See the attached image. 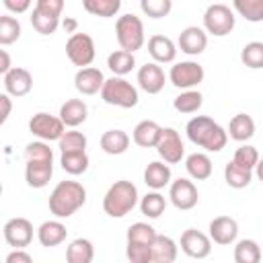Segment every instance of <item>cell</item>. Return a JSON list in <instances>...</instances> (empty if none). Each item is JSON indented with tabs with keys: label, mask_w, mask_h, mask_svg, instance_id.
I'll return each mask as SVG.
<instances>
[{
	"label": "cell",
	"mask_w": 263,
	"mask_h": 263,
	"mask_svg": "<svg viewBox=\"0 0 263 263\" xmlns=\"http://www.w3.org/2000/svg\"><path fill=\"white\" fill-rule=\"evenodd\" d=\"M4 6L10 12H27L31 8V0H4Z\"/></svg>",
	"instance_id": "48"
},
{
	"label": "cell",
	"mask_w": 263,
	"mask_h": 263,
	"mask_svg": "<svg viewBox=\"0 0 263 263\" xmlns=\"http://www.w3.org/2000/svg\"><path fill=\"white\" fill-rule=\"evenodd\" d=\"M140 210H142V214L146 218H152V220L160 218L164 214V210H166V199L158 191H150L140 199Z\"/></svg>",
	"instance_id": "34"
},
{
	"label": "cell",
	"mask_w": 263,
	"mask_h": 263,
	"mask_svg": "<svg viewBox=\"0 0 263 263\" xmlns=\"http://www.w3.org/2000/svg\"><path fill=\"white\" fill-rule=\"evenodd\" d=\"M255 175H257V179L263 183V158H259V162H257V166H255Z\"/></svg>",
	"instance_id": "51"
},
{
	"label": "cell",
	"mask_w": 263,
	"mask_h": 263,
	"mask_svg": "<svg viewBox=\"0 0 263 263\" xmlns=\"http://www.w3.org/2000/svg\"><path fill=\"white\" fill-rule=\"evenodd\" d=\"M66 55L74 66L88 68L97 55L95 51V41L88 33H74L66 41Z\"/></svg>",
	"instance_id": "9"
},
{
	"label": "cell",
	"mask_w": 263,
	"mask_h": 263,
	"mask_svg": "<svg viewBox=\"0 0 263 263\" xmlns=\"http://www.w3.org/2000/svg\"><path fill=\"white\" fill-rule=\"evenodd\" d=\"M140 8L144 14H148L150 18H162L171 12L173 2L171 0H142Z\"/></svg>",
	"instance_id": "46"
},
{
	"label": "cell",
	"mask_w": 263,
	"mask_h": 263,
	"mask_svg": "<svg viewBox=\"0 0 263 263\" xmlns=\"http://www.w3.org/2000/svg\"><path fill=\"white\" fill-rule=\"evenodd\" d=\"M185 132H187L189 142H193L195 146L208 152H220L228 142V132L205 115H197L189 119L185 125Z\"/></svg>",
	"instance_id": "1"
},
{
	"label": "cell",
	"mask_w": 263,
	"mask_h": 263,
	"mask_svg": "<svg viewBox=\"0 0 263 263\" xmlns=\"http://www.w3.org/2000/svg\"><path fill=\"white\" fill-rule=\"evenodd\" d=\"M261 253L263 251L259 242L242 238L234 247V263H261Z\"/></svg>",
	"instance_id": "33"
},
{
	"label": "cell",
	"mask_w": 263,
	"mask_h": 263,
	"mask_svg": "<svg viewBox=\"0 0 263 263\" xmlns=\"http://www.w3.org/2000/svg\"><path fill=\"white\" fill-rule=\"evenodd\" d=\"M232 160H234L238 166H245V168H249V171H255V166H257V162H259V152H257L255 146L245 144V146L236 148Z\"/></svg>",
	"instance_id": "44"
},
{
	"label": "cell",
	"mask_w": 263,
	"mask_h": 263,
	"mask_svg": "<svg viewBox=\"0 0 263 263\" xmlns=\"http://www.w3.org/2000/svg\"><path fill=\"white\" fill-rule=\"evenodd\" d=\"M205 72H203V66L193 62V60H187V62H177L171 72H168V80L173 86L177 88H185V90H191L193 86H197L201 80H203Z\"/></svg>",
	"instance_id": "10"
},
{
	"label": "cell",
	"mask_w": 263,
	"mask_h": 263,
	"mask_svg": "<svg viewBox=\"0 0 263 263\" xmlns=\"http://www.w3.org/2000/svg\"><path fill=\"white\" fill-rule=\"evenodd\" d=\"M86 201V189L78 181H60L49 193V212L55 218H70Z\"/></svg>",
	"instance_id": "2"
},
{
	"label": "cell",
	"mask_w": 263,
	"mask_h": 263,
	"mask_svg": "<svg viewBox=\"0 0 263 263\" xmlns=\"http://www.w3.org/2000/svg\"><path fill=\"white\" fill-rule=\"evenodd\" d=\"M31 88H33V76H31V72L27 68L14 66L4 76V90L10 97H16V99L18 97H25V95L31 92Z\"/></svg>",
	"instance_id": "18"
},
{
	"label": "cell",
	"mask_w": 263,
	"mask_h": 263,
	"mask_svg": "<svg viewBox=\"0 0 263 263\" xmlns=\"http://www.w3.org/2000/svg\"><path fill=\"white\" fill-rule=\"evenodd\" d=\"M125 257H127L129 263H152V245L127 242Z\"/></svg>",
	"instance_id": "45"
},
{
	"label": "cell",
	"mask_w": 263,
	"mask_h": 263,
	"mask_svg": "<svg viewBox=\"0 0 263 263\" xmlns=\"http://www.w3.org/2000/svg\"><path fill=\"white\" fill-rule=\"evenodd\" d=\"M171 177H173V175H171V166L164 164V162H160V160H152V162H148V166L144 168V183H146L150 189H154V191L166 187V185L171 183Z\"/></svg>",
	"instance_id": "25"
},
{
	"label": "cell",
	"mask_w": 263,
	"mask_h": 263,
	"mask_svg": "<svg viewBox=\"0 0 263 263\" xmlns=\"http://www.w3.org/2000/svg\"><path fill=\"white\" fill-rule=\"evenodd\" d=\"M185 168H187V173H189L191 179H195V181H205V179H210V175H212V160H210V156L203 154V152H193V154L187 156Z\"/></svg>",
	"instance_id": "29"
},
{
	"label": "cell",
	"mask_w": 263,
	"mask_h": 263,
	"mask_svg": "<svg viewBox=\"0 0 263 263\" xmlns=\"http://www.w3.org/2000/svg\"><path fill=\"white\" fill-rule=\"evenodd\" d=\"M156 230L146 222H136L127 228V242H140V245H152L156 238Z\"/></svg>",
	"instance_id": "41"
},
{
	"label": "cell",
	"mask_w": 263,
	"mask_h": 263,
	"mask_svg": "<svg viewBox=\"0 0 263 263\" xmlns=\"http://www.w3.org/2000/svg\"><path fill=\"white\" fill-rule=\"evenodd\" d=\"M164 82H166V76H164V70L156 64V62H150V64H144L140 70H138V84L144 92L148 95H158L162 88H164Z\"/></svg>",
	"instance_id": "15"
},
{
	"label": "cell",
	"mask_w": 263,
	"mask_h": 263,
	"mask_svg": "<svg viewBox=\"0 0 263 263\" xmlns=\"http://www.w3.org/2000/svg\"><path fill=\"white\" fill-rule=\"evenodd\" d=\"M105 76L99 68H80L74 76V86L80 95H97L103 90V84H105Z\"/></svg>",
	"instance_id": "19"
},
{
	"label": "cell",
	"mask_w": 263,
	"mask_h": 263,
	"mask_svg": "<svg viewBox=\"0 0 263 263\" xmlns=\"http://www.w3.org/2000/svg\"><path fill=\"white\" fill-rule=\"evenodd\" d=\"M101 148H103V152H107L111 156L123 154L129 148V136L123 129H107L101 136Z\"/></svg>",
	"instance_id": "28"
},
{
	"label": "cell",
	"mask_w": 263,
	"mask_h": 263,
	"mask_svg": "<svg viewBox=\"0 0 263 263\" xmlns=\"http://www.w3.org/2000/svg\"><path fill=\"white\" fill-rule=\"evenodd\" d=\"M68 230L60 220H47L37 228V240L43 247H58L66 240Z\"/></svg>",
	"instance_id": "24"
},
{
	"label": "cell",
	"mask_w": 263,
	"mask_h": 263,
	"mask_svg": "<svg viewBox=\"0 0 263 263\" xmlns=\"http://www.w3.org/2000/svg\"><path fill=\"white\" fill-rule=\"evenodd\" d=\"M136 203H138V187L125 179L115 181L103 197V210L111 218H123L136 208Z\"/></svg>",
	"instance_id": "3"
},
{
	"label": "cell",
	"mask_w": 263,
	"mask_h": 263,
	"mask_svg": "<svg viewBox=\"0 0 263 263\" xmlns=\"http://www.w3.org/2000/svg\"><path fill=\"white\" fill-rule=\"evenodd\" d=\"M156 152L158 156L166 162V164H177L181 162V158L185 156V146L181 142V136L177 129L173 127H162L160 140L156 144Z\"/></svg>",
	"instance_id": "11"
},
{
	"label": "cell",
	"mask_w": 263,
	"mask_h": 263,
	"mask_svg": "<svg viewBox=\"0 0 263 263\" xmlns=\"http://www.w3.org/2000/svg\"><path fill=\"white\" fill-rule=\"evenodd\" d=\"M232 6L249 23H261L263 21V0H234Z\"/></svg>",
	"instance_id": "38"
},
{
	"label": "cell",
	"mask_w": 263,
	"mask_h": 263,
	"mask_svg": "<svg viewBox=\"0 0 263 263\" xmlns=\"http://www.w3.org/2000/svg\"><path fill=\"white\" fill-rule=\"evenodd\" d=\"M224 181L228 183V187L232 189H245L251 181H253V171L245 168V166H238L234 160H230L226 166H224Z\"/></svg>",
	"instance_id": "31"
},
{
	"label": "cell",
	"mask_w": 263,
	"mask_h": 263,
	"mask_svg": "<svg viewBox=\"0 0 263 263\" xmlns=\"http://www.w3.org/2000/svg\"><path fill=\"white\" fill-rule=\"evenodd\" d=\"M25 160H37V162H53V152L45 142H31L25 148Z\"/></svg>",
	"instance_id": "43"
},
{
	"label": "cell",
	"mask_w": 263,
	"mask_h": 263,
	"mask_svg": "<svg viewBox=\"0 0 263 263\" xmlns=\"http://www.w3.org/2000/svg\"><path fill=\"white\" fill-rule=\"evenodd\" d=\"M240 62L247 68H253V70L263 68V41H251V43H247L242 47V51H240Z\"/></svg>",
	"instance_id": "39"
},
{
	"label": "cell",
	"mask_w": 263,
	"mask_h": 263,
	"mask_svg": "<svg viewBox=\"0 0 263 263\" xmlns=\"http://www.w3.org/2000/svg\"><path fill=\"white\" fill-rule=\"evenodd\" d=\"M18 37H21V23L10 14H2L0 16V43L10 45Z\"/></svg>",
	"instance_id": "42"
},
{
	"label": "cell",
	"mask_w": 263,
	"mask_h": 263,
	"mask_svg": "<svg viewBox=\"0 0 263 263\" xmlns=\"http://www.w3.org/2000/svg\"><path fill=\"white\" fill-rule=\"evenodd\" d=\"M58 146H60L62 154H68V152H86V136L82 132H76V129L66 132L60 138Z\"/></svg>",
	"instance_id": "40"
},
{
	"label": "cell",
	"mask_w": 263,
	"mask_h": 263,
	"mask_svg": "<svg viewBox=\"0 0 263 263\" xmlns=\"http://www.w3.org/2000/svg\"><path fill=\"white\" fill-rule=\"evenodd\" d=\"M261 251H263V247H261Z\"/></svg>",
	"instance_id": "53"
},
{
	"label": "cell",
	"mask_w": 263,
	"mask_h": 263,
	"mask_svg": "<svg viewBox=\"0 0 263 263\" xmlns=\"http://www.w3.org/2000/svg\"><path fill=\"white\" fill-rule=\"evenodd\" d=\"M64 10V0H37L31 12V25L41 35H53L60 27V14Z\"/></svg>",
	"instance_id": "6"
},
{
	"label": "cell",
	"mask_w": 263,
	"mask_h": 263,
	"mask_svg": "<svg viewBox=\"0 0 263 263\" xmlns=\"http://www.w3.org/2000/svg\"><path fill=\"white\" fill-rule=\"evenodd\" d=\"M2 234H4V240L14 247V249H23V247H29V242L33 240V224L27 220V218H10L4 228H2Z\"/></svg>",
	"instance_id": "13"
},
{
	"label": "cell",
	"mask_w": 263,
	"mask_h": 263,
	"mask_svg": "<svg viewBox=\"0 0 263 263\" xmlns=\"http://www.w3.org/2000/svg\"><path fill=\"white\" fill-rule=\"evenodd\" d=\"M29 132L33 136H37L41 142H53V140L60 142V138L66 134V125H64V121L60 117L49 115L45 111H39V113H35L31 117Z\"/></svg>",
	"instance_id": "8"
},
{
	"label": "cell",
	"mask_w": 263,
	"mask_h": 263,
	"mask_svg": "<svg viewBox=\"0 0 263 263\" xmlns=\"http://www.w3.org/2000/svg\"><path fill=\"white\" fill-rule=\"evenodd\" d=\"M179 253L177 242L171 236L158 234L152 242V263H175Z\"/></svg>",
	"instance_id": "27"
},
{
	"label": "cell",
	"mask_w": 263,
	"mask_h": 263,
	"mask_svg": "<svg viewBox=\"0 0 263 263\" xmlns=\"http://www.w3.org/2000/svg\"><path fill=\"white\" fill-rule=\"evenodd\" d=\"M0 105H2V113H0V123H6L10 111H12V101H10V95H0Z\"/></svg>",
	"instance_id": "49"
},
{
	"label": "cell",
	"mask_w": 263,
	"mask_h": 263,
	"mask_svg": "<svg viewBox=\"0 0 263 263\" xmlns=\"http://www.w3.org/2000/svg\"><path fill=\"white\" fill-rule=\"evenodd\" d=\"M179 49L187 55H199L205 47H208V33L201 29V27H185L181 33H179Z\"/></svg>",
	"instance_id": "17"
},
{
	"label": "cell",
	"mask_w": 263,
	"mask_h": 263,
	"mask_svg": "<svg viewBox=\"0 0 263 263\" xmlns=\"http://www.w3.org/2000/svg\"><path fill=\"white\" fill-rule=\"evenodd\" d=\"M107 66H109V70L115 74V76H125V74H129L132 70H134V66H136V58H134V53H129V51H123V49H115L113 53H109V58H107Z\"/></svg>",
	"instance_id": "32"
},
{
	"label": "cell",
	"mask_w": 263,
	"mask_h": 263,
	"mask_svg": "<svg viewBox=\"0 0 263 263\" xmlns=\"http://www.w3.org/2000/svg\"><path fill=\"white\" fill-rule=\"evenodd\" d=\"M4 263H33V257L27 251H23V249H14V251H10L6 255Z\"/></svg>",
	"instance_id": "47"
},
{
	"label": "cell",
	"mask_w": 263,
	"mask_h": 263,
	"mask_svg": "<svg viewBox=\"0 0 263 263\" xmlns=\"http://www.w3.org/2000/svg\"><path fill=\"white\" fill-rule=\"evenodd\" d=\"M148 53L156 64H171L177 58V45L166 35H152L148 39Z\"/></svg>",
	"instance_id": "20"
},
{
	"label": "cell",
	"mask_w": 263,
	"mask_h": 263,
	"mask_svg": "<svg viewBox=\"0 0 263 263\" xmlns=\"http://www.w3.org/2000/svg\"><path fill=\"white\" fill-rule=\"evenodd\" d=\"M115 37L123 51H138L142 49L146 35H144V23L136 14H123L115 23Z\"/></svg>",
	"instance_id": "5"
},
{
	"label": "cell",
	"mask_w": 263,
	"mask_h": 263,
	"mask_svg": "<svg viewBox=\"0 0 263 263\" xmlns=\"http://www.w3.org/2000/svg\"><path fill=\"white\" fill-rule=\"evenodd\" d=\"M53 175V162H37V160H27L25 164V181L33 189H41L49 183Z\"/></svg>",
	"instance_id": "21"
},
{
	"label": "cell",
	"mask_w": 263,
	"mask_h": 263,
	"mask_svg": "<svg viewBox=\"0 0 263 263\" xmlns=\"http://www.w3.org/2000/svg\"><path fill=\"white\" fill-rule=\"evenodd\" d=\"M88 117V107L82 99H68L62 107H60V119L64 121L66 127H78L80 123H84Z\"/></svg>",
	"instance_id": "22"
},
{
	"label": "cell",
	"mask_w": 263,
	"mask_h": 263,
	"mask_svg": "<svg viewBox=\"0 0 263 263\" xmlns=\"http://www.w3.org/2000/svg\"><path fill=\"white\" fill-rule=\"evenodd\" d=\"M201 105H203V97L199 90H185L179 97H175V101H173V107L179 113H195V111H199Z\"/></svg>",
	"instance_id": "37"
},
{
	"label": "cell",
	"mask_w": 263,
	"mask_h": 263,
	"mask_svg": "<svg viewBox=\"0 0 263 263\" xmlns=\"http://www.w3.org/2000/svg\"><path fill=\"white\" fill-rule=\"evenodd\" d=\"M210 238L216 245H232L238 236V222L230 216H218L210 222Z\"/></svg>",
	"instance_id": "16"
},
{
	"label": "cell",
	"mask_w": 263,
	"mask_h": 263,
	"mask_svg": "<svg viewBox=\"0 0 263 263\" xmlns=\"http://www.w3.org/2000/svg\"><path fill=\"white\" fill-rule=\"evenodd\" d=\"M168 197H171L173 205L177 210H183V212L195 208L197 201H199L197 187L189 179H177V181H173L171 183V189H168Z\"/></svg>",
	"instance_id": "12"
},
{
	"label": "cell",
	"mask_w": 263,
	"mask_h": 263,
	"mask_svg": "<svg viewBox=\"0 0 263 263\" xmlns=\"http://www.w3.org/2000/svg\"><path fill=\"white\" fill-rule=\"evenodd\" d=\"M228 136L236 142H247L255 136V119L247 113H236L228 123Z\"/></svg>",
	"instance_id": "26"
},
{
	"label": "cell",
	"mask_w": 263,
	"mask_h": 263,
	"mask_svg": "<svg viewBox=\"0 0 263 263\" xmlns=\"http://www.w3.org/2000/svg\"><path fill=\"white\" fill-rule=\"evenodd\" d=\"M101 99L107 105H115V107H121V109H132L140 101L138 88L121 76H113V78L105 80L103 90H101Z\"/></svg>",
	"instance_id": "4"
},
{
	"label": "cell",
	"mask_w": 263,
	"mask_h": 263,
	"mask_svg": "<svg viewBox=\"0 0 263 263\" xmlns=\"http://www.w3.org/2000/svg\"><path fill=\"white\" fill-rule=\"evenodd\" d=\"M64 27L66 29H74L76 27V21H64Z\"/></svg>",
	"instance_id": "52"
},
{
	"label": "cell",
	"mask_w": 263,
	"mask_h": 263,
	"mask_svg": "<svg viewBox=\"0 0 263 263\" xmlns=\"http://www.w3.org/2000/svg\"><path fill=\"white\" fill-rule=\"evenodd\" d=\"M84 10L95 14V16H103V18H109V16H115L121 8V0H84L82 2Z\"/></svg>",
	"instance_id": "36"
},
{
	"label": "cell",
	"mask_w": 263,
	"mask_h": 263,
	"mask_svg": "<svg viewBox=\"0 0 263 263\" xmlns=\"http://www.w3.org/2000/svg\"><path fill=\"white\" fill-rule=\"evenodd\" d=\"M60 164L62 168L68 173V175H82L86 173L90 160H88V154L86 152H68V154H62L60 156Z\"/></svg>",
	"instance_id": "35"
},
{
	"label": "cell",
	"mask_w": 263,
	"mask_h": 263,
	"mask_svg": "<svg viewBox=\"0 0 263 263\" xmlns=\"http://www.w3.org/2000/svg\"><path fill=\"white\" fill-rule=\"evenodd\" d=\"M181 251L191 259H205L212 253V238L195 228H187L181 234Z\"/></svg>",
	"instance_id": "14"
},
{
	"label": "cell",
	"mask_w": 263,
	"mask_h": 263,
	"mask_svg": "<svg viewBox=\"0 0 263 263\" xmlns=\"http://www.w3.org/2000/svg\"><path fill=\"white\" fill-rule=\"evenodd\" d=\"M234 29V12L228 4H210L203 12V31L214 37H224Z\"/></svg>",
	"instance_id": "7"
},
{
	"label": "cell",
	"mask_w": 263,
	"mask_h": 263,
	"mask_svg": "<svg viewBox=\"0 0 263 263\" xmlns=\"http://www.w3.org/2000/svg\"><path fill=\"white\" fill-rule=\"evenodd\" d=\"M160 134H162V127H160L156 121L144 119V121H140V123L134 127L132 138H134V142H136L138 146H142V148H156V144H158V140H160Z\"/></svg>",
	"instance_id": "23"
},
{
	"label": "cell",
	"mask_w": 263,
	"mask_h": 263,
	"mask_svg": "<svg viewBox=\"0 0 263 263\" xmlns=\"http://www.w3.org/2000/svg\"><path fill=\"white\" fill-rule=\"evenodd\" d=\"M10 70H12V66H10V55H8L6 49H0V74L6 76Z\"/></svg>",
	"instance_id": "50"
},
{
	"label": "cell",
	"mask_w": 263,
	"mask_h": 263,
	"mask_svg": "<svg viewBox=\"0 0 263 263\" xmlns=\"http://www.w3.org/2000/svg\"><path fill=\"white\" fill-rule=\"evenodd\" d=\"M95 247L88 238H76L66 249V263H92Z\"/></svg>",
	"instance_id": "30"
}]
</instances>
